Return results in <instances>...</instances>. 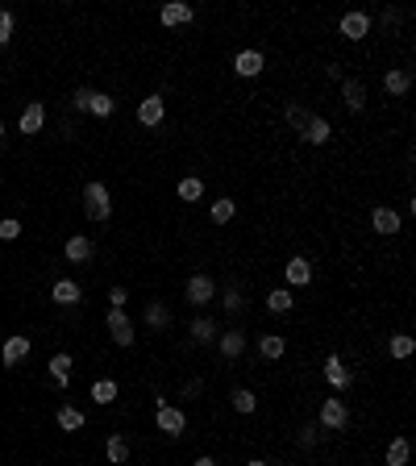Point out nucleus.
Wrapping results in <instances>:
<instances>
[{"label": "nucleus", "mask_w": 416, "mask_h": 466, "mask_svg": "<svg viewBox=\"0 0 416 466\" xmlns=\"http://www.w3.org/2000/svg\"><path fill=\"white\" fill-rule=\"evenodd\" d=\"M42 121H46V108H42V104H25V113H21V133H38Z\"/></svg>", "instance_id": "obj_16"}, {"label": "nucleus", "mask_w": 416, "mask_h": 466, "mask_svg": "<svg viewBox=\"0 0 416 466\" xmlns=\"http://www.w3.org/2000/svg\"><path fill=\"white\" fill-rule=\"evenodd\" d=\"M75 108L79 113H92V117H113V100L104 92H88V88L75 92Z\"/></svg>", "instance_id": "obj_2"}, {"label": "nucleus", "mask_w": 416, "mask_h": 466, "mask_svg": "<svg viewBox=\"0 0 416 466\" xmlns=\"http://www.w3.org/2000/svg\"><path fill=\"white\" fill-rule=\"evenodd\" d=\"M163 25H179V21H192V4H163Z\"/></svg>", "instance_id": "obj_23"}, {"label": "nucleus", "mask_w": 416, "mask_h": 466, "mask_svg": "<svg viewBox=\"0 0 416 466\" xmlns=\"http://www.w3.org/2000/svg\"><path fill=\"white\" fill-rule=\"evenodd\" d=\"M321 425H325V429H346V425H350L346 404H342V400H325V404H321Z\"/></svg>", "instance_id": "obj_4"}, {"label": "nucleus", "mask_w": 416, "mask_h": 466, "mask_svg": "<svg viewBox=\"0 0 416 466\" xmlns=\"http://www.w3.org/2000/svg\"><path fill=\"white\" fill-rule=\"evenodd\" d=\"M292 304H296V300H292L288 288H275V292L267 296V308H271V313H292Z\"/></svg>", "instance_id": "obj_26"}, {"label": "nucleus", "mask_w": 416, "mask_h": 466, "mask_svg": "<svg viewBox=\"0 0 416 466\" xmlns=\"http://www.w3.org/2000/svg\"><path fill=\"white\" fill-rule=\"evenodd\" d=\"M146 321H150L154 329H158V325H167V308H163V304H150V308H146Z\"/></svg>", "instance_id": "obj_36"}, {"label": "nucleus", "mask_w": 416, "mask_h": 466, "mask_svg": "<svg viewBox=\"0 0 416 466\" xmlns=\"http://www.w3.org/2000/svg\"><path fill=\"white\" fill-rule=\"evenodd\" d=\"M242 350H246V333H238V329H229V333L221 338V354H225V358H238Z\"/></svg>", "instance_id": "obj_24"}, {"label": "nucleus", "mask_w": 416, "mask_h": 466, "mask_svg": "<svg viewBox=\"0 0 416 466\" xmlns=\"http://www.w3.org/2000/svg\"><path fill=\"white\" fill-rule=\"evenodd\" d=\"M233 213H238V204H233V200H225V196H221V200L213 204V221H217V225H225V221H233Z\"/></svg>", "instance_id": "obj_30"}, {"label": "nucleus", "mask_w": 416, "mask_h": 466, "mask_svg": "<svg viewBox=\"0 0 416 466\" xmlns=\"http://www.w3.org/2000/svg\"><path fill=\"white\" fill-rule=\"evenodd\" d=\"M383 88H388L392 96H404V92L413 88V75H408L404 67H392V71H388V79H383Z\"/></svg>", "instance_id": "obj_13"}, {"label": "nucleus", "mask_w": 416, "mask_h": 466, "mask_svg": "<svg viewBox=\"0 0 416 466\" xmlns=\"http://www.w3.org/2000/svg\"><path fill=\"white\" fill-rule=\"evenodd\" d=\"M229 400H233V408H238V413H254V408H258V396H254L250 388H238Z\"/></svg>", "instance_id": "obj_27"}, {"label": "nucleus", "mask_w": 416, "mask_h": 466, "mask_svg": "<svg viewBox=\"0 0 416 466\" xmlns=\"http://www.w3.org/2000/svg\"><path fill=\"white\" fill-rule=\"evenodd\" d=\"M17 238H21V221L4 217V221H0V242H17Z\"/></svg>", "instance_id": "obj_35"}, {"label": "nucleus", "mask_w": 416, "mask_h": 466, "mask_svg": "<svg viewBox=\"0 0 416 466\" xmlns=\"http://www.w3.org/2000/svg\"><path fill=\"white\" fill-rule=\"evenodd\" d=\"M300 442L304 446H317V429H300Z\"/></svg>", "instance_id": "obj_40"}, {"label": "nucleus", "mask_w": 416, "mask_h": 466, "mask_svg": "<svg viewBox=\"0 0 416 466\" xmlns=\"http://www.w3.org/2000/svg\"><path fill=\"white\" fill-rule=\"evenodd\" d=\"M200 196H204V183H200V179H196V175H192V179H183V183H179V200H200Z\"/></svg>", "instance_id": "obj_31"}, {"label": "nucleus", "mask_w": 416, "mask_h": 466, "mask_svg": "<svg viewBox=\"0 0 416 466\" xmlns=\"http://www.w3.org/2000/svg\"><path fill=\"white\" fill-rule=\"evenodd\" d=\"M283 271H288V283H292V288H300V283H308V279H313V267H308V258H292Z\"/></svg>", "instance_id": "obj_18"}, {"label": "nucleus", "mask_w": 416, "mask_h": 466, "mask_svg": "<svg viewBox=\"0 0 416 466\" xmlns=\"http://www.w3.org/2000/svg\"><path fill=\"white\" fill-rule=\"evenodd\" d=\"M375 233H400V213L396 208H375Z\"/></svg>", "instance_id": "obj_14"}, {"label": "nucleus", "mask_w": 416, "mask_h": 466, "mask_svg": "<svg viewBox=\"0 0 416 466\" xmlns=\"http://www.w3.org/2000/svg\"><path fill=\"white\" fill-rule=\"evenodd\" d=\"M67 258H71V263H92V238H83V233L71 238V242H67Z\"/></svg>", "instance_id": "obj_17"}, {"label": "nucleus", "mask_w": 416, "mask_h": 466, "mask_svg": "<svg viewBox=\"0 0 416 466\" xmlns=\"http://www.w3.org/2000/svg\"><path fill=\"white\" fill-rule=\"evenodd\" d=\"M225 308H229V313H238V308H242V292H238V288H229V292H225Z\"/></svg>", "instance_id": "obj_38"}, {"label": "nucleus", "mask_w": 416, "mask_h": 466, "mask_svg": "<svg viewBox=\"0 0 416 466\" xmlns=\"http://www.w3.org/2000/svg\"><path fill=\"white\" fill-rule=\"evenodd\" d=\"M83 213H88L92 221H108L113 204H108V188H104V183H88V192H83Z\"/></svg>", "instance_id": "obj_1"}, {"label": "nucleus", "mask_w": 416, "mask_h": 466, "mask_svg": "<svg viewBox=\"0 0 416 466\" xmlns=\"http://www.w3.org/2000/svg\"><path fill=\"white\" fill-rule=\"evenodd\" d=\"M233 71H238V75H246V79H250V75H258V71H263V54H258V50H242V54L233 58Z\"/></svg>", "instance_id": "obj_11"}, {"label": "nucleus", "mask_w": 416, "mask_h": 466, "mask_svg": "<svg viewBox=\"0 0 416 466\" xmlns=\"http://www.w3.org/2000/svg\"><path fill=\"white\" fill-rule=\"evenodd\" d=\"M79 425H83V413H79V408H58V429L75 433Z\"/></svg>", "instance_id": "obj_29"}, {"label": "nucleus", "mask_w": 416, "mask_h": 466, "mask_svg": "<svg viewBox=\"0 0 416 466\" xmlns=\"http://www.w3.org/2000/svg\"><path fill=\"white\" fill-rule=\"evenodd\" d=\"M25 354H29V338H21V333H17V338H8V342H4V354H0V358H4V367H17Z\"/></svg>", "instance_id": "obj_12"}, {"label": "nucleus", "mask_w": 416, "mask_h": 466, "mask_svg": "<svg viewBox=\"0 0 416 466\" xmlns=\"http://www.w3.org/2000/svg\"><path fill=\"white\" fill-rule=\"evenodd\" d=\"M50 379H54L58 388L71 383V354H54V358H50Z\"/></svg>", "instance_id": "obj_20"}, {"label": "nucleus", "mask_w": 416, "mask_h": 466, "mask_svg": "<svg viewBox=\"0 0 416 466\" xmlns=\"http://www.w3.org/2000/svg\"><path fill=\"white\" fill-rule=\"evenodd\" d=\"M413 350H416V346H413V338H408V333H396V338H392V358H408Z\"/></svg>", "instance_id": "obj_33"}, {"label": "nucleus", "mask_w": 416, "mask_h": 466, "mask_svg": "<svg viewBox=\"0 0 416 466\" xmlns=\"http://www.w3.org/2000/svg\"><path fill=\"white\" fill-rule=\"evenodd\" d=\"M192 466H217V463H213V458H196Z\"/></svg>", "instance_id": "obj_41"}, {"label": "nucleus", "mask_w": 416, "mask_h": 466, "mask_svg": "<svg viewBox=\"0 0 416 466\" xmlns=\"http://www.w3.org/2000/svg\"><path fill=\"white\" fill-rule=\"evenodd\" d=\"M408 454H413L408 438H392V446H388V466H408Z\"/></svg>", "instance_id": "obj_21"}, {"label": "nucleus", "mask_w": 416, "mask_h": 466, "mask_svg": "<svg viewBox=\"0 0 416 466\" xmlns=\"http://www.w3.org/2000/svg\"><path fill=\"white\" fill-rule=\"evenodd\" d=\"M108 333L117 346H133V325H129L125 308H108Z\"/></svg>", "instance_id": "obj_3"}, {"label": "nucleus", "mask_w": 416, "mask_h": 466, "mask_svg": "<svg viewBox=\"0 0 416 466\" xmlns=\"http://www.w3.org/2000/svg\"><path fill=\"white\" fill-rule=\"evenodd\" d=\"M325 379H329V388H333V392L350 388V371L342 367V358H338V354H329V358H325Z\"/></svg>", "instance_id": "obj_10"}, {"label": "nucleus", "mask_w": 416, "mask_h": 466, "mask_svg": "<svg viewBox=\"0 0 416 466\" xmlns=\"http://www.w3.org/2000/svg\"><path fill=\"white\" fill-rule=\"evenodd\" d=\"M125 300H129L125 288H113V292H108V304H113V308H125Z\"/></svg>", "instance_id": "obj_39"}, {"label": "nucleus", "mask_w": 416, "mask_h": 466, "mask_svg": "<svg viewBox=\"0 0 416 466\" xmlns=\"http://www.w3.org/2000/svg\"><path fill=\"white\" fill-rule=\"evenodd\" d=\"M246 466H267V463H258V458H254V463H246Z\"/></svg>", "instance_id": "obj_42"}, {"label": "nucleus", "mask_w": 416, "mask_h": 466, "mask_svg": "<svg viewBox=\"0 0 416 466\" xmlns=\"http://www.w3.org/2000/svg\"><path fill=\"white\" fill-rule=\"evenodd\" d=\"M104 454H108V463H113V466H121L125 458H129V446H125V438H121V433H113V438H108V446H104Z\"/></svg>", "instance_id": "obj_25"}, {"label": "nucleus", "mask_w": 416, "mask_h": 466, "mask_svg": "<svg viewBox=\"0 0 416 466\" xmlns=\"http://www.w3.org/2000/svg\"><path fill=\"white\" fill-rule=\"evenodd\" d=\"M283 350H288V342H283L279 333L258 338V354H263V358H271V363H275V358H283Z\"/></svg>", "instance_id": "obj_19"}, {"label": "nucleus", "mask_w": 416, "mask_h": 466, "mask_svg": "<svg viewBox=\"0 0 416 466\" xmlns=\"http://www.w3.org/2000/svg\"><path fill=\"white\" fill-rule=\"evenodd\" d=\"M167 117V104H163V96H146L142 104H138V121L142 125H158Z\"/></svg>", "instance_id": "obj_7"}, {"label": "nucleus", "mask_w": 416, "mask_h": 466, "mask_svg": "<svg viewBox=\"0 0 416 466\" xmlns=\"http://www.w3.org/2000/svg\"><path fill=\"white\" fill-rule=\"evenodd\" d=\"M213 292H217V288H213L208 275H192V279H188V300H192V304H208Z\"/></svg>", "instance_id": "obj_9"}, {"label": "nucleus", "mask_w": 416, "mask_h": 466, "mask_svg": "<svg viewBox=\"0 0 416 466\" xmlns=\"http://www.w3.org/2000/svg\"><path fill=\"white\" fill-rule=\"evenodd\" d=\"M154 421H158V429H163V433H171V438H179V433H183V425H188V417H183L179 408H167V404H158Z\"/></svg>", "instance_id": "obj_5"}, {"label": "nucleus", "mask_w": 416, "mask_h": 466, "mask_svg": "<svg viewBox=\"0 0 416 466\" xmlns=\"http://www.w3.org/2000/svg\"><path fill=\"white\" fill-rule=\"evenodd\" d=\"M92 400H96V404H113V400H117V383H113V379H100V383L92 388Z\"/></svg>", "instance_id": "obj_28"}, {"label": "nucleus", "mask_w": 416, "mask_h": 466, "mask_svg": "<svg viewBox=\"0 0 416 466\" xmlns=\"http://www.w3.org/2000/svg\"><path fill=\"white\" fill-rule=\"evenodd\" d=\"M283 117H288V125H292V129H304V125H308V113H304V108H296V104H288V108H283Z\"/></svg>", "instance_id": "obj_34"}, {"label": "nucleus", "mask_w": 416, "mask_h": 466, "mask_svg": "<svg viewBox=\"0 0 416 466\" xmlns=\"http://www.w3.org/2000/svg\"><path fill=\"white\" fill-rule=\"evenodd\" d=\"M342 33L354 38V42H363V38L371 33V17H367V13H346V17H342Z\"/></svg>", "instance_id": "obj_6"}, {"label": "nucleus", "mask_w": 416, "mask_h": 466, "mask_svg": "<svg viewBox=\"0 0 416 466\" xmlns=\"http://www.w3.org/2000/svg\"><path fill=\"white\" fill-rule=\"evenodd\" d=\"M8 38H13V13L0 8V42H8Z\"/></svg>", "instance_id": "obj_37"}, {"label": "nucleus", "mask_w": 416, "mask_h": 466, "mask_svg": "<svg viewBox=\"0 0 416 466\" xmlns=\"http://www.w3.org/2000/svg\"><path fill=\"white\" fill-rule=\"evenodd\" d=\"M342 96H346V108H354V113H358V108L367 104V88H363L358 79H346V88H342Z\"/></svg>", "instance_id": "obj_22"}, {"label": "nucleus", "mask_w": 416, "mask_h": 466, "mask_svg": "<svg viewBox=\"0 0 416 466\" xmlns=\"http://www.w3.org/2000/svg\"><path fill=\"white\" fill-rule=\"evenodd\" d=\"M0 138H4V125H0Z\"/></svg>", "instance_id": "obj_43"}, {"label": "nucleus", "mask_w": 416, "mask_h": 466, "mask_svg": "<svg viewBox=\"0 0 416 466\" xmlns=\"http://www.w3.org/2000/svg\"><path fill=\"white\" fill-rule=\"evenodd\" d=\"M300 133H304V142H308V146H325L333 129H329V121H325V117H308V125H304Z\"/></svg>", "instance_id": "obj_8"}, {"label": "nucleus", "mask_w": 416, "mask_h": 466, "mask_svg": "<svg viewBox=\"0 0 416 466\" xmlns=\"http://www.w3.org/2000/svg\"><path fill=\"white\" fill-rule=\"evenodd\" d=\"M50 296H54L58 304L71 308V304H79V283H75V279H58V283L50 288Z\"/></svg>", "instance_id": "obj_15"}, {"label": "nucleus", "mask_w": 416, "mask_h": 466, "mask_svg": "<svg viewBox=\"0 0 416 466\" xmlns=\"http://www.w3.org/2000/svg\"><path fill=\"white\" fill-rule=\"evenodd\" d=\"M192 338H196V342H213V338H217V325H213L208 317H200V321L192 325Z\"/></svg>", "instance_id": "obj_32"}]
</instances>
